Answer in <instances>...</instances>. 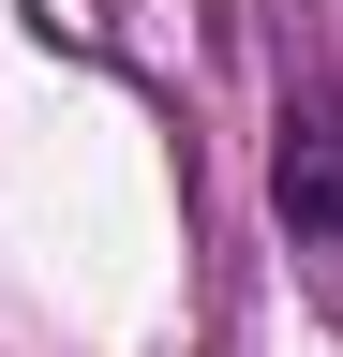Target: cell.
Here are the masks:
<instances>
[{
	"label": "cell",
	"mask_w": 343,
	"mask_h": 357,
	"mask_svg": "<svg viewBox=\"0 0 343 357\" xmlns=\"http://www.w3.org/2000/svg\"><path fill=\"white\" fill-rule=\"evenodd\" d=\"M269 208L298 238H343V75L284 89V134H269Z\"/></svg>",
	"instance_id": "1"
}]
</instances>
